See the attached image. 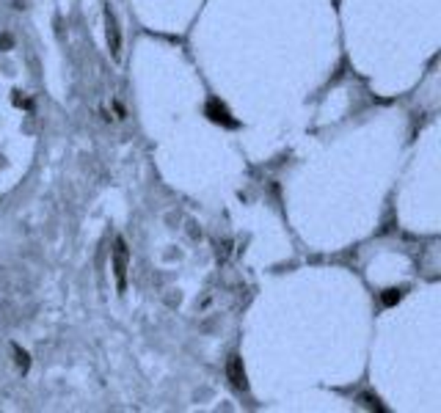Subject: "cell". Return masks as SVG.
Instances as JSON below:
<instances>
[{"label": "cell", "instance_id": "6", "mask_svg": "<svg viewBox=\"0 0 441 413\" xmlns=\"http://www.w3.org/2000/svg\"><path fill=\"white\" fill-rule=\"evenodd\" d=\"M11 350H14V361H17L19 372H28V367H30V358H28V353H25L19 345H11Z\"/></svg>", "mask_w": 441, "mask_h": 413}, {"label": "cell", "instance_id": "3", "mask_svg": "<svg viewBox=\"0 0 441 413\" xmlns=\"http://www.w3.org/2000/svg\"><path fill=\"white\" fill-rule=\"evenodd\" d=\"M226 381L232 383V389L248 392V375H245V367H243L240 356H229V361H226Z\"/></svg>", "mask_w": 441, "mask_h": 413}, {"label": "cell", "instance_id": "2", "mask_svg": "<svg viewBox=\"0 0 441 413\" xmlns=\"http://www.w3.org/2000/svg\"><path fill=\"white\" fill-rule=\"evenodd\" d=\"M205 116H207L213 124H220V127H229V130H234V127H237V119L229 113V108L220 102L218 97H210V99H207V105H205Z\"/></svg>", "mask_w": 441, "mask_h": 413}, {"label": "cell", "instance_id": "7", "mask_svg": "<svg viewBox=\"0 0 441 413\" xmlns=\"http://www.w3.org/2000/svg\"><path fill=\"white\" fill-rule=\"evenodd\" d=\"M0 47H11V39H8V36H0Z\"/></svg>", "mask_w": 441, "mask_h": 413}, {"label": "cell", "instance_id": "4", "mask_svg": "<svg viewBox=\"0 0 441 413\" xmlns=\"http://www.w3.org/2000/svg\"><path fill=\"white\" fill-rule=\"evenodd\" d=\"M105 36H108V47H111V55L119 58L122 55V33H119V22L113 17V11L108 8L105 11Z\"/></svg>", "mask_w": 441, "mask_h": 413}, {"label": "cell", "instance_id": "1", "mask_svg": "<svg viewBox=\"0 0 441 413\" xmlns=\"http://www.w3.org/2000/svg\"><path fill=\"white\" fill-rule=\"evenodd\" d=\"M127 270H130V251H127L124 237H116V242H113V276H116L119 292L127 289Z\"/></svg>", "mask_w": 441, "mask_h": 413}, {"label": "cell", "instance_id": "5", "mask_svg": "<svg viewBox=\"0 0 441 413\" xmlns=\"http://www.w3.org/2000/svg\"><path fill=\"white\" fill-rule=\"evenodd\" d=\"M400 300H403V289H384V292H381V303H384L386 309L397 306Z\"/></svg>", "mask_w": 441, "mask_h": 413}]
</instances>
